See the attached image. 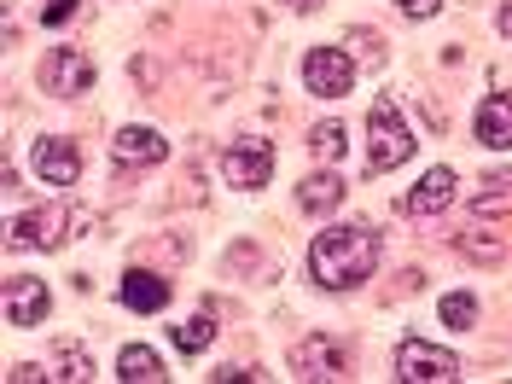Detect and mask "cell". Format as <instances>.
<instances>
[{"label":"cell","mask_w":512,"mask_h":384,"mask_svg":"<svg viewBox=\"0 0 512 384\" xmlns=\"http://www.w3.org/2000/svg\"><path fill=\"white\" fill-rule=\"evenodd\" d=\"M373 268H379V233H373L367 222L326 227L315 245H309V274H315L326 291H350V286H361Z\"/></svg>","instance_id":"obj_1"},{"label":"cell","mask_w":512,"mask_h":384,"mask_svg":"<svg viewBox=\"0 0 512 384\" xmlns=\"http://www.w3.org/2000/svg\"><path fill=\"white\" fill-rule=\"evenodd\" d=\"M414 128L402 123V111H396V99H373V111H367V175H384V169H396V163L414 158Z\"/></svg>","instance_id":"obj_2"},{"label":"cell","mask_w":512,"mask_h":384,"mask_svg":"<svg viewBox=\"0 0 512 384\" xmlns=\"http://www.w3.org/2000/svg\"><path fill=\"white\" fill-rule=\"evenodd\" d=\"M396 379H408V384H448V379H460V361H454L448 350H437V344L408 338V344L396 350Z\"/></svg>","instance_id":"obj_3"},{"label":"cell","mask_w":512,"mask_h":384,"mask_svg":"<svg viewBox=\"0 0 512 384\" xmlns=\"http://www.w3.org/2000/svg\"><path fill=\"white\" fill-rule=\"evenodd\" d=\"M41 88L59 99H76L94 88V64H88V53H76V47H53L47 59H41Z\"/></svg>","instance_id":"obj_4"},{"label":"cell","mask_w":512,"mask_h":384,"mask_svg":"<svg viewBox=\"0 0 512 384\" xmlns=\"http://www.w3.org/2000/svg\"><path fill=\"white\" fill-rule=\"evenodd\" d=\"M76 222L64 204H47V210H30V216H12V227H6V245L12 251H30V245H59L64 227Z\"/></svg>","instance_id":"obj_5"},{"label":"cell","mask_w":512,"mask_h":384,"mask_svg":"<svg viewBox=\"0 0 512 384\" xmlns=\"http://www.w3.org/2000/svg\"><path fill=\"white\" fill-rule=\"evenodd\" d=\"M222 169L233 187H262L274 175V140H233L222 152Z\"/></svg>","instance_id":"obj_6"},{"label":"cell","mask_w":512,"mask_h":384,"mask_svg":"<svg viewBox=\"0 0 512 384\" xmlns=\"http://www.w3.org/2000/svg\"><path fill=\"white\" fill-rule=\"evenodd\" d=\"M303 82H309V94L338 99V94H350L355 88V64L344 59L338 47H315V53L303 59Z\"/></svg>","instance_id":"obj_7"},{"label":"cell","mask_w":512,"mask_h":384,"mask_svg":"<svg viewBox=\"0 0 512 384\" xmlns=\"http://www.w3.org/2000/svg\"><path fill=\"white\" fill-rule=\"evenodd\" d=\"M0 303H6V326H41V320H47V309H53L47 286H41V280H30V274H12V280H6V291H0Z\"/></svg>","instance_id":"obj_8"},{"label":"cell","mask_w":512,"mask_h":384,"mask_svg":"<svg viewBox=\"0 0 512 384\" xmlns=\"http://www.w3.org/2000/svg\"><path fill=\"white\" fill-rule=\"evenodd\" d=\"M35 169H41V181H53V187H76V175H82V152L59 140V134H41L35 140Z\"/></svg>","instance_id":"obj_9"},{"label":"cell","mask_w":512,"mask_h":384,"mask_svg":"<svg viewBox=\"0 0 512 384\" xmlns=\"http://www.w3.org/2000/svg\"><path fill=\"white\" fill-rule=\"evenodd\" d=\"M454 192H460V175H454V169H425V181L402 198V210H408V216H437V210L454 204Z\"/></svg>","instance_id":"obj_10"},{"label":"cell","mask_w":512,"mask_h":384,"mask_svg":"<svg viewBox=\"0 0 512 384\" xmlns=\"http://www.w3.org/2000/svg\"><path fill=\"white\" fill-rule=\"evenodd\" d=\"M291 367L303 373V379H338L344 373V355L332 338H303L297 350H291Z\"/></svg>","instance_id":"obj_11"},{"label":"cell","mask_w":512,"mask_h":384,"mask_svg":"<svg viewBox=\"0 0 512 384\" xmlns=\"http://www.w3.org/2000/svg\"><path fill=\"white\" fill-rule=\"evenodd\" d=\"M111 152H117V163H163L169 158V140H163L158 128H123L111 140Z\"/></svg>","instance_id":"obj_12"},{"label":"cell","mask_w":512,"mask_h":384,"mask_svg":"<svg viewBox=\"0 0 512 384\" xmlns=\"http://www.w3.org/2000/svg\"><path fill=\"white\" fill-rule=\"evenodd\" d=\"M478 140L495 146V152L512 146V99H483L478 105Z\"/></svg>","instance_id":"obj_13"},{"label":"cell","mask_w":512,"mask_h":384,"mask_svg":"<svg viewBox=\"0 0 512 384\" xmlns=\"http://www.w3.org/2000/svg\"><path fill=\"white\" fill-rule=\"evenodd\" d=\"M123 303L128 309H140V315H158L163 303H169V280H158V274H128L123 280Z\"/></svg>","instance_id":"obj_14"},{"label":"cell","mask_w":512,"mask_h":384,"mask_svg":"<svg viewBox=\"0 0 512 384\" xmlns=\"http://www.w3.org/2000/svg\"><path fill=\"white\" fill-rule=\"evenodd\" d=\"M117 379H128V384H158V379H169V373H163L158 350H146V344H128V350L117 355Z\"/></svg>","instance_id":"obj_15"},{"label":"cell","mask_w":512,"mask_h":384,"mask_svg":"<svg viewBox=\"0 0 512 384\" xmlns=\"http://www.w3.org/2000/svg\"><path fill=\"white\" fill-rule=\"evenodd\" d=\"M297 204H303L309 216H326V210L344 204V181H338V175H309V181L297 187Z\"/></svg>","instance_id":"obj_16"},{"label":"cell","mask_w":512,"mask_h":384,"mask_svg":"<svg viewBox=\"0 0 512 384\" xmlns=\"http://www.w3.org/2000/svg\"><path fill=\"white\" fill-rule=\"evenodd\" d=\"M47 379H94V355L82 344H59L53 361H47Z\"/></svg>","instance_id":"obj_17"},{"label":"cell","mask_w":512,"mask_h":384,"mask_svg":"<svg viewBox=\"0 0 512 384\" xmlns=\"http://www.w3.org/2000/svg\"><path fill=\"white\" fill-rule=\"evenodd\" d=\"M175 344H181V355H198L216 344V320L210 315H192L187 326H175Z\"/></svg>","instance_id":"obj_18"},{"label":"cell","mask_w":512,"mask_h":384,"mask_svg":"<svg viewBox=\"0 0 512 384\" xmlns=\"http://www.w3.org/2000/svg\"><path fill=\"white\" fill-rule=\"evenodd\" d=\"M443 320H448V326H472V320H478V297L448 291V297H443Z\"/></svg>","instance_id":"obj_19"},{"label":"cell","mask_w":512,"mask_h":384,"mask_svg":"<svg viewBox=\"0 0 512 384\" xmlns=\"http://www.w3.org/2000/svg\"><path fill=\"white\" fill-rule=\"evenodd\" d=\"M309 146H315V158H338V152H344V123H320L315 134H309Z\"/></svg>","instance_id":"obj_20"},{"label":"cell","mask_w":512,"mask_h":384,"mask_svg":"<svg viewBox=\"0 0 512 384\" xmlns=\"http://www.w3.org/2000/svg\"><path fill=\"white\" fill-rule=\"evenodd\" d=\"M76 6H82V0H47V6H41V24H64V18H76Z\"/></svg>","instance_id":"obj_21"},{"label":"cell","mask_w":512,"mask_h":384,"mask_svg":"<svg viewBox=\"0 0 512 384\" xmlns=\"http://www.w3.org/2000/svg\"><path fill=\"white\" fill-rule=\"evenodd\" d=\"M466 251L489 262V256H501V245H495V239H483V233H466Z\"/></svg>","instance_id":"obj_22"},{"label":"cell","mask_w":512,"mask_h":384,"mask_svg":"<svg viewBox=\"0 0 512 384\" xmlns=\"http://www.w3.org/2000/svg\"><path fill=\"white\" fill-rule=\"evenodd\" d=\"M396 6H402L408 18H437V6H443V0H396Z\"/></svg>","instance_id":"obj_23"},{"label":"cell","mask_w":512,"mask_h":384,"mask_svg":"<svg viewBox=\"0 0 512 384\" xmlns=\"http://www.w3.org/2000/svg\"><path fill=\"white\" fill-rule=\"evenodd\" d=\"M483 187H512V169H495V175H489Z\"/></svg>","instance_id":"obj_24"},{"label":"cell","mask_w":512,"mask_h":384,"mask_svg":"<svg viewBox=\"0 0 512 384\" xmlns=\"http://www.w3.org/2000/svg\"><path fill=\"white\" fill-rule=\"evenodd\" d=\"M501 30L512 35V0H507V6H501Z\"/></svg>","instance_id":"obj_25"},{"label":"cell","mask_w":512,"mask_h":384,"mask_svg":"<svg viewBox=\"0 0 512 384\" xmlns=\"http://www.w3.org/2000/svg\"><path fill=\"white\" fill-rule=\"evenodd\" d=\"M291 6H303V12H309V6H315V0H291Z\"/></svg>","instance_id":"obj_26"}]
</instances>
